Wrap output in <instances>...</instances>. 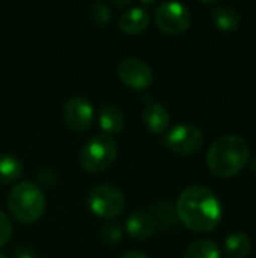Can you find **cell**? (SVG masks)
Listing matches in <instances>:
<instances>
[{"instance_id":"6da1fadb","label":"cell","mask_w":256,"mask_h":258,"mask_svg":"<svg viewBox=\"0 0 256 258\" xmlns=\"http://www.w3.org/2000/svg\"><path fill=\"white\" fill-rule=\"evenodd\" d=\"M178 219L192 231H213L222 219V206L213 190L205 186H190L177 201Z\"/></svg>"},{"instance_id":"7a4b0ae2","label":"cell","mask_w":256,"mask_h":258,"mask_svg":"<svg viewBox=\"0 0 256 258\" xmlns=\"http://www.w3.org/2000/svg\"><path fill=\"white\" fill-rule=\"evenodd\" d=\"M249 157L250 150L243 138L223 135L211 144L207 154V165L214 175L229 178L240 174L246 168Z\"/></svg>"},{"instance_id":"3957f363","label":"cell","mask_w":256,"mask_h":258,"mask_svg":"<svg viewBox=\"0 0 256 258\" xmlns=\"http://www.w3.org/2000/svg\"><path fill=\"white\" fill-rule=\"evenodd\" d=\"M8 207L11 215L21 224L36 222L45 210V197L33 181L18 183L9 194Z\"/></svg>"},{"instance_id":"277c9868","label":"cell","mask_w":256,"mask_h":258,"mask_svg":"<svg viewBox=\"0 0 256 258\" xmlns=\"http://www.w3.org/2000/svg\"><path fill=\"white\" fill-rule=\"evenodd\" d=\"M118 147L112 136L97 135L91 138L80 153V163L88 172H103L106 171L116 159Z\"/></svg>"},{"instance_id":"5b68a950","label":"cell","mask_w":256,"mask_h":258,"mask_svg":"<svg viewBox=\"0 0 256 258\" xmlns=\"http://www.w3.org/2000/svg\"><path fill=\"white\" fill-rule=\"evenodd\" d=\"M88 206L91 212L104 219L118 218L125 207L124 194L112 184H100L88 195Z\"/></svg>"},{"instance_id":"8992f818","label":"cell","mask_w":256,"mask_h":258,"mask_svg":"<svg viewBox=\"0 0 256 258\" xmlns=\"http://www.w3.org/2000/svg\"><path fill=\"white\" fill-rule=\"evenodd\" d=\"M154 21L164 33L181 35L190 27L192 15L186 5L178 2H164L155 9Z\"/></svg>"},{"instance_id":"52a82bcc","label":"cell","mask_w":256,"mask_h":258,"mask_svg":"<svg viewBox=\"0 0 256 258\" xmlns=\"http://www.w3.org/2000/svg\"><path fill=\"white\" fill-rule=\"evenodd\" d=\"M166 147L180 156H190L201 150L204 144L202 130L193 124H180L166 135Z\"/></svg>"},{"instance_id":"ba28073f","label":"cell","mask_w":256,"mask_h":258,"mask_svg":"<svg viewBox=\"0 0 256 258\" xmlns=\"http://www.w3.org/2000/svg\"><path fill=\"white\" fill-rule=\"evenodd\" d=\"M118 76L124 85L131 89H146L152 85L154 73L152 68L142 59L127 57L118 67Z\"/></svg>"},{"instance_id":"9c48e42d","label":"cell","mask_w":256,"mask_h":258,"mask_svg":"<svg viewBox=\"0 0 256 258\" xmlns=\"http://www.w3.org/2000/svg\"><path fill=\"white\" fill-rule=\"evenodd\" d=\"M63 119L74 132H86L94 121V107L83 97H71L63 106Z\"/></svg>"},{"instance_id":"30bf717a","label":"cell","mask_w":256,"mask_h":258,"mask_svg":"<svg viewBox=\"0 0 256 258\" xmlns=\"http://www.w3.org/2000/svg\"><path fill=\"white\" fill-rule=\"evenodd\" d=\"M157 228L155 219L152 218L151 213H145V212H136L133 213L125 224V230L127 233L137 240L142 239H148L149 236L154 234Z\"/></svg>"},{"instance_id":"8fae6325","label":"cell","mask_w":256,"mask_h":258,"mask_svg":"<svg viewBox=\"0 0 256 258\" xmlns=\"http://www.w3.org/2000/svg\"><path fill=\"white\" fill-rule=\"evenodd\" d=\"M149 24V14L142 8H130L119 18V29L127 35L142 33Z\"/></svg>"},{"instance_id":"7c38bea8","label":"cell","mask_w":256,"mask_h":258,"mask_svg":"<svg viewBox=\"0 0 256 258\" xmlns=\"http://www.w3.org/2000/svg\"><path fill=\"white\" fill-rule=\"evenodd\" d=\"M98 122L104 135H118L125 124V118L122 110L118 106L113 104H106L100 109L98 112Z\"/></svg>"},{"instance_id":"4fadbf2b","label":"cell","mask_w":256,"mask_h":258,"mask_svg":"<svg viewBox=\"0 0 256 258\" xmlns=\"http://www.w3.org/2000/svg\"><path fill=\"white\" fill-rule=\"evenodd\" d=\"M169 121L170 115L163 104L152 103L146 106V109L143 110V122L155 135L164 133L169 127Z\"/></svg>"},{"instance_id":"5bb4252c","label":"cell","mask_w":256,"mask_h":258,"mask_svg":"<svg viewBox=\"0 0 256 258\" xmlns=\"http://www.w3.org/2000/svg\"><path fill=\"white\" fill-rule=\"evenodd\" d=\"M211 18L214 21V24L223 30V32H232L235 29H238L240 26V14L235 8L232 6H217L213 9L211 12Z\"/></svg>"},{"instance_id":"9a60e30c","label":"cell","mask_w":256,"mask_h":258,"mask_svg":"<svg viewBox=\"0 0 256 258\" xmlns=\"http://www.w3.org/2000/svg\"><path fill=\"white\" fill-rule=\"evenodd\" d=\"M225 249L228 257L231 258H246L252 251L250 239L243 233L231 234L225 242Z\"/></svg>"},{"instance_id":"2e32d148","label":"cell","mask_w":256,"mask_h":258,"mask_svg":"<svg viewBox=\"0 0 256 258\" xmlns=\"http://www.w3.org/2000/svg\"><path fill=\"white\" fill-rule=\"evenodd\" d=\"M23 174V166L17 157L11 154H0V183L11 184Z\"/></svg>"},{"instance_id":"e0dca14e","label":"cell","mask_w":256,"mask_h":258,"mask_svg":"<svg viewBox=\"0 0 256 258\" xmlns=\"http://www.w3.org/2000/svg\"><path fill=\"white\" fill-rule=\"evenodd\" d=\"M184 258H220V251L213 240L201 239L187 248Z\"/></svg>"},{"instance_id":"ac0fdd59","label":"cell","mask_w":256,"mask_h":258,"mask_svg":"<svg viewBox=\"0 0 256 258\" xmlns=\"http://www.w3.org/2000/svg\"><path fill=\"white\" fill-rule=\"evenodd\" d=\"M89 17L91 20L100 26V27H106L110 21H112V11L110 8L103 3V2H95L91 5L89 8Z\"/></svg>"},{"instance_id":"d6986e66","label":"cell","mask_w":256,"mask_h":258,"mask_svg":"<svg viewBox=\"0 0 256 258\" xmlns=\"http://www.w3.org/2000/svg\"><path fill=\"white\" fill-rule=\"evenodd\" d=\"M152 218L155 219V224H158L161 228H169L175 224L177 212L170 207V204L164 203V204H160L158 207L154 209Z\"/></svg>"},{"instance_id":"ffe728a7","label":"cell","mask_w":256,"mask_h":258,"mask_svg":"<svg viewBox=\"0 0 256 258\" xmlns=\"http://www.w3.org/2000/svg\"><path fill=\"white\" fill-rule=\"evenodd\" d=\"M124 233H122V228L116 224H106L101 231H100V237L104 243L107 245H116L121 242Z\"/></svg>"},{"instance_id":"44dd1931","label":"cell","mask_w":256,"mask_h":258,"mask_svg":"<svg viewBox=\"0 0 256 258\" xmlns=\"http://www.w3.org/2000/svg\"><path fill=\"white\" fill-rule=\"evenodd\" d=\"M12 237V222L9 216L0 212V248H3Z\"/></svg>"},{"instance_id":"7402d4cb","label":"cell","mask_w":256,"mask_h":258,"mask_svg":"<svg viewBox=\"0 0 256 258\" xmlns=\"http://www.w3.org/2000/svg\"><path fill=\"white\" fill-rule=\"evenodd\" d=\"M38 183L42 184V186H53L56 183V174L53 169H48V168H44L38 172Z\"/></svg>"},{"instance_id":"603a6c76","label":"cell","mask_w":256,"mask_h":258,"mask_svg":"<svg viewBox=\"0 0 256 258\" xmlns=\"http://www.w3.org/2000/svg\"><path fill=\"white\" fill-rule=\"evenodd\" d=\"M14 258H38L36 257V252L33 248L27 246V245H23L20 248H17L15 254H14Z\"/></svg>"},{"instance_id":"cb8c5ba5","label":"cell","mask_w":256,"mask_h":258,"mask_svg":"<svg viewBox=\"0 0 256 258\" xmlns=\"http://www.w3.org/2000/svg\"><path fill=\"white\" fill-rule=\"evenodd\" d=\"M122 258H148L145 254L139 252V251H131V252H127Z\"/></svg>"},{"instance_id":"d4e9b609","label":"cell","mask_w":256,"mask_h":258,"mask_svg":"<svg viewBox=\"0 0 256 258\" xmlns=\"http://www.w3.org/2000/svg\"><path fill=\"white\" fill-rule=\"evenodd\" d=\"M250 168H252V171L256 174V154L252 157V160H250Z\"/></svg>"},{"instance_id":"484cf974","label":"cell","mask_w":256,"mask_h":258,"mask_svg":"<svg viewBox=\"0 0 256 258\" xmlns=\"http://www.w3.org/2000/svg\"><path fill=\"white\" fill-rule=\"evenodd\" d=\"M0 258H8L6 255H3V254H0Z\"/></svg>"}]
</instances>
